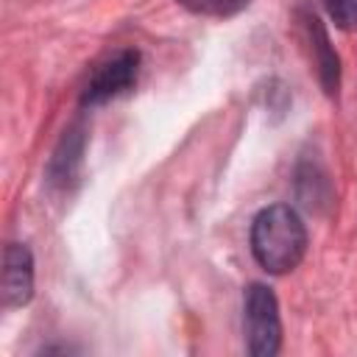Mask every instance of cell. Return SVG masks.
I'll return each instance as SVG.
<instances>
[{"label": "cell", "mask_w": 357, "mask_h": 357, "mask_svg": "<svg viewBox=\"0 0 357 357\" xmlns=\"http://www.w3.org/2000/svg\"><path fill=\"white\" fill-rule=\"evenodd\" d=\"M248 243L257 265L282 276L301 265L307 254V226L290 204H271L251 220Z\"/></svg>", "instance_id": "obj_1"}, {"label": "cell", "mask_w": 357, "mask_h": 357, "mask_svg": "<svg viewBox=\"0 0 357 357\" xmlns=\"http://www.w3.org/2000/svg\"><path fill=\"white\" fill-rule=\"evenodd\" d=\"M243 332L245 349L254 357H273L282 349V315L276 293L262 284L251 282L243 293Z\"/></svg>", "instance_id": "obj_2"}, {"label": "cell", "mask_w": 357, "mask_h": 357, "mask_svg": "<svg viewBox=\"0 0 357 357\" xmlns=\"http://www.w3.org/2000/svg\"><path fill=\"white\" fill-rule=\"evenodd\" d=\"M139 64H142V56L134 47H123V50L106 56L103 61L95 64L89 81L84 84L81 103L100 106V103H109V100L131 92L139 78Z\"/></svg>", "instance_id": "obj_3"}, {"label": "cell", "mask_w": 357, "mask_h": 357, "mask_svg": "<svg viewBox=\"0 0 357 357\" xmlns=\"http://www.w3.org/2000/svg\"><path fill=\"white\" fill-rule=\"evenodd\" d=\"M33 298V254L25 243H8L3 251L0 304L6 310L25 307Z\"/></svg>", "instance_id": "obj_4"}, {"label": "cell", "mask_w": 357, "mask_h": 357, "mask_svg": "<svg viewBox=\"0 0 357 357\" xmlns=\"http://www.w3.org/2000/svg\"><path fill=\"white\" fill-rule=\"evenodd\" d=\"M301 28H304V36H307V45H310V53H312V61H315V73H318V81L324 86V92L329 98L337 95V86H340V59L329 42V33L321 22V17L315 11H301Z\"/></svg>", "instance_id": "obj_5"}, {"label": "cell", "mask_w": 357, "mask_h": 357, "mask_svg": "<svg viewBox=\"0 0 357 357\" xmlns=\"http://www.w3.org/2000/svg\"><path fill=\"white\" fill-rule=\"evenodd\" d=\"M84 145H86V128L81 123H75L73 128L64 131L61 142L56 145L50 162H47V178L50 184H59V187H67L75 173H78V165H81V156H84Z\"/></svg>", "instance_id": "obj_6"}, {"label": "cell", "mask_w": 357, "mask_h": 357, "mask_svg": "<svg viewBox=\"0 0 357 357\" xmlns=\"http://www.w3.org/2000/svg\"><path fill=\"white\" fill-rule=\"evenodd\" d=\"M181 8H187L195 17H212V20H226L240 11H245L254 0H176Z\"/></svg>", "instance_id": "obj_7"}, {"label": "cell", "mask_w": 357, "mask_h": 357, "mask_svg": "<svg viewBox=\"0 0 357 357\" xmlns=\"http://www.w3.org/2000/svg\"><path fill=\"white\" fill-rule=\"evenodd\" d=\"M321 3L337 28H343V31L357 28V0H321Z\"/></svg>", "instance_id": "obj_8"}]
</instances>
